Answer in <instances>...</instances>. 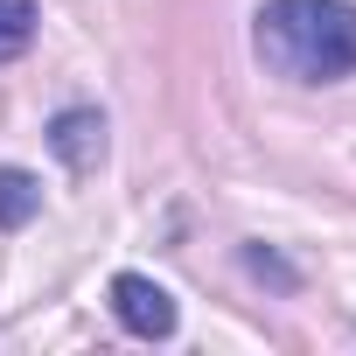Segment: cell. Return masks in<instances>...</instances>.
Segmentation results:
<instances>
[{
    "instance_id": "1",
    "label": "cell",
    "mask_w": 356,
    "mask_h": 356,
    "mask_svg": "<svg viewBox=\"0 0 356 356\" xmlns=\"http://www.w3.org/2000/svg\"><path fill=\"white\" fill-rule=\"evenodd\" d=\"M259 56L293 84L356 77V8L349 0H266L259 8Z\"/></svg>"
},
{
    "instance_id": "2",
    "label": "cell",
    "mask_w": 356,
    "mask_h": 356,
    "mask_svg": "<svg viewBox=\"0 0 356 356\" xmlns=\"http://www.w3.org/2000/svg\"><path fill=\"white\" fill-rule=\"evenodd\" d=\"M112 314H119V328L140 335V342L175 335V293L154 286L147 273H119V280H112Z\"/></svg>"
},
{
    "instance_id": "3",
    "label": "cell",
    "mask_w": 356,
    "mask_h": 356,
    "mask_svg": "<svg viewBox=\"0 0 356 356\" xmlns=\"http://www.w3.org/2000/svg\"><path fill=\"white\" fill-rule=\"evenodd\" d=\"M49 147H56V161H63L70 175H91V168L105 161V119H98L91 105H70V112L49 119Z\"/></svg>"
},
{
    "instance_id": "4",
    "label": "cell",
    "mask_w": 356,
    "mask_h": 356,
    "mask_svg": "<svg viewBox=\"0 0 356 356\" xmlns=\"http://www.w3.org/2000/svg\"><path fill=\"white\" fill-rule=\"evenodd\" d=\"M42 210V182L29 168H0V231H22Z\"/></svg>"
},
{
    "instance_id": "5",
    "label": "cell",
    "mask_w": 356,
    "mask_h": 356,
    "mask_svg": "<svg viewBox=\"0 0 356 356\" xmlns=\"http://www.w3.org/2000/svg\"><path fill=\"white\" fill-rule=\"evenodd\" d=\"M35 42V0H0V63H15Z\"/></svg>"
}]
</instances>
